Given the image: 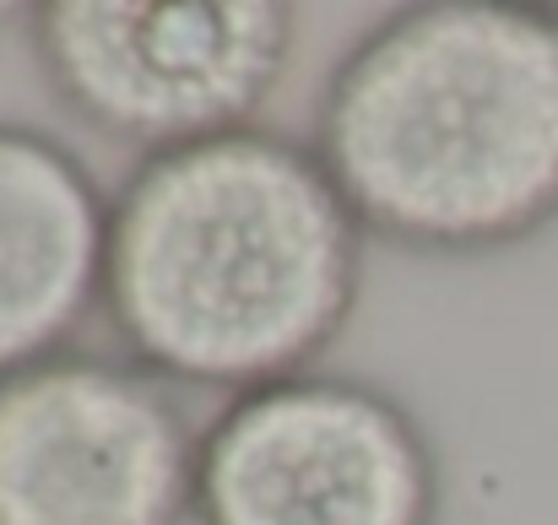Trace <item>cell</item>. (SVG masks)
Instances as JSON below:
<instances>
[{"mask_svg": "<svg viewBox=\"0 0 558 525\" xmlns=\"http://www.w3.org/2000/svg\"><path fill=\"white\" fill-rule=\"evenodd\" d=\"M201 428L136 357L65 347L0 374V525H195Z\"/></svg>", "mask_w": 558, "mask_h": 525, "instance_id": "5b68a950", "label": "cell"}, {"mask_svg": "<svg viewBox=\"0 0 558 525\" xmlns=\"http://www.w3.org/2000/svg\"><path fill=\"white\" fill-rule=\"evenodd\" d=\"M445 461L417 412L359 374H293L201 428L195 525H439Z\"/></svg>", "mask_w": 558, "mask_h": 525, "instance_id": "277c9868", "label": "cell"}, {"mask_svg": "<svg viewBox=\"0 0 558 525\" xmlns=\"http://www.w3.org/2000/svg\"><path fill=\"white\" fill-rule=\"evenodd\" d=\"M310 147L379 244L505 255L558 222V5L412 0L326 76Z\"/></svg>", "mask_w": 558, "mask_h": 525, "instance_id": "7a4b0ae2", "label": "cell"}, {"mask_svg": "<svg viewBox=\"0 0 558 525\" xmlns=\"http://www.w3.org/2000/svg\"><path fill=\"white\" fill-rule=\"evenodd\" d=\"M114 195L54 131L0 120V374L76 347L104 309Z\"/></svg>", "mask_w": 558, "mask_h": 525, "instance_id": "8992f818", "label": "cell"}, {"mask_svg": "<svg viewBox=\"0 0 558 525\" xmlns=\"http://www.w3.org/2000/svg\"><path fill=\"white\" fill-rule=\"evenodd\" d=\"M364 255L320 152L250 125L120 179L104 315L147 374L244 395L320 368L359 315Z\"/></svg>", "mask_w": 558, "mask_h": 525, "instance_id": "6da1fadb", "label": "cell"}, {"mask_svg": "<svg viewBox=\"0 0 558 525\" xmlns=\"http://www.w3.org/2000/svg\"><path fill=\"white\" fill-rule=\"evenodd\" d=\"M22 33L49 98L142 158L260 125L299 54L288 0H38Z\"/></svg>", "mask_w": 558, "mask_h": 525, "instance_id": "3957f363", "label": "cell"}]
</instances>
